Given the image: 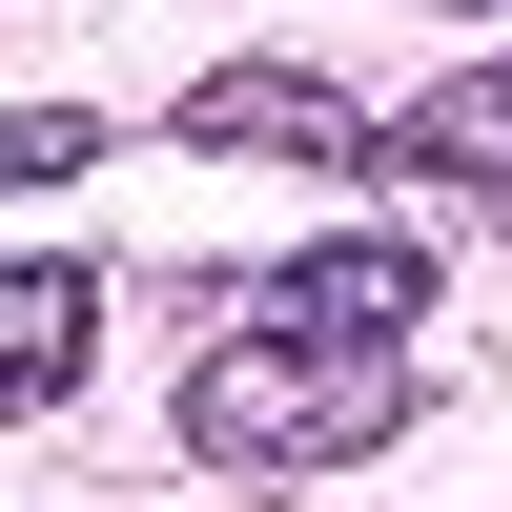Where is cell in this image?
Instances as JSON below:
<instances>
[{"instance_id": "cell-2", "label": "cell", "mask_w": 512, "mask_h": 512, "mask_svg": "<svg viewBox=\"0 0 512 512\" xmlns=\"http://www.w3.org/2000/svg\"><path fill=\"white\" fill-rule=\"evenodd\" d=\"M82 349H103L82 246H0V431H21V410H62V390H82Z\"/></svg>"}, {"instance_id": "cell-1", "label": "cell", "mask_w": 512, "mask_h": 512, "mask_svg": "<svg viewBox=\"0 0 512 512\" xmlns=\"http://www.w3.org/2000/svg\"><path fill=\"white\" fill-rule=\"evenodd\" d=\"M410 328H431V246H390V226L287 246L246 308H205L185 451L205 472H349V451H390L410 431Z\"/></svg>"}, {"instance_id": "cell-4", "label": "cell", "mask_w": 512, "mask_h": 512, "mask_svg": "<svg viewBox=\"0 0 512 512\" xmlns=\"http://www.w3.org/2000/svg\"><path fill=\"white\" fill-rule=\"evenodd\" d=\"M62 164H103V123H82V103H21V123H0V185H62Z\"/></svg>"}, {"instance_id": "cell-3", "label": "cell", "mask_w": 512, "mask_h": 512, "mask_svg": "<svg viewBox=\"0 0 512 512\" xmlns=\"http://www.w3.org/2000/svg\"><path fill=\"white\" fill-rule=\"evenodd\" d=\"M390 164H410V185H472V205H512V62H472L451 103H390Z\"/></svg>"}]
</instances>
